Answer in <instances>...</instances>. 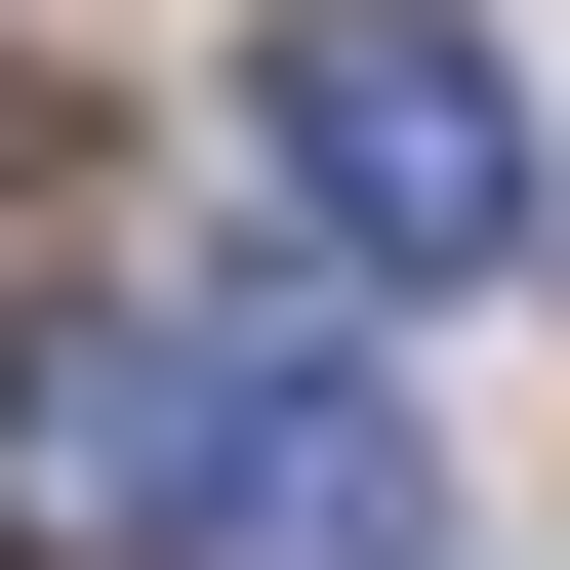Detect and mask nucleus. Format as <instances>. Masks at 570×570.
<instances>
[{"label":"nucleus","mask_w":570,"mask_h":570,"mask_svg":"<svg viewBox=\"0 0 570 570\" xmlns=\"http://www.w3.org/2000/svg\"><path fill=\"white\" fill-rule=\"evenodd\" d=\"M204 570H449V489H407V407L326 367V326L245 367V489H204Z\"/></svg>","instance_id":"7ed1b4c3"},{"label":"nucleus","mask_w":570,"mask_h":570,"mask_svg":"<svg viewBox=\"0 0 570 570\" xmlns=\"http://www.w3.org/2000/svg\"><path fill=\"white\" fill-rule=\"evenodd\" d=\"M245 367H285V285H41L0 326V570H204Z\"/></svg>","instance_id":"f257e3e1"},{"label":"nucleus","mask_w":570,"mask_h":570,"mask_svg":"<svg viewBox=\"0 0 570 570\" xmlns=\"http://www.w3.org/2000/svg\"><path fill=\"white\" fill-rule=\"evenodd\" d=\"M245 164L367 285H489L530 245V41H489V0H245Z\"/></svg>","instance_id":"f03ea898"}]
</instances>
